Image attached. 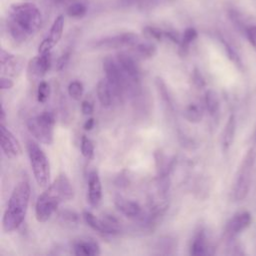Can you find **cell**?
<instances>
[{"label": "cell", "instance_id": "d4e9b609", "mask_svg": "<svg viewBox=\"0 0 256 256\" xmlns=\"http://www.w3.org/2000/svg\"><path fill=\"white\" fill-rule=\"evenodd\" d=\"M137 55L144 59L152 58L156 54V46L152 43H137L133 46Z\"/></svg>", "mask_w": 256, "mask_h": 256}, {"label": "cell", "instance_id": "83f0119b", "mask_svg": "<svg viewBox=\"0 0 256 256\" xmlns=\"http://www.w3.org/2000/svg\"><path fill=\"white\" fill-rule=\"evenodd\" d=\"M81 153L87 159H92L94 156L93 142L86 136H82L81 139Z\"/></svg>", "mask_w": 256, "mask_h": 256}, {"label": "cell", "instance_id": "30bf717a", "mask_svg": "<svg viewBox=\"0 0 256 256\" xmlns=\"http://www.w3.org/2000/svg\"><path fill=\"white\" fill-rule=\"evenodd\" d=\"M63 29H64V16L59 15L54 20L47 37L44 38L43 41L40 43L38 47V53L43 54V53L50 52L52 48L60 41L63 34Z\"/></svg>", "mask_w": 256, "mask_h": 256}, {"label": "cell", "instance_id": "7402d4cb", "mask_svg": "<svg viewBox=\"0 0 256 256\" xmlns=\"http://www.w3.org/2000/svg\"><path fill=\"white\" fill-rule=\"evenodd\" d=\"M197 36H198V33H197L195 28L188 27L184 31V33L182 35L181 42L179 44V54L181 56H186L187 55L190 44L197 38Z\"/></svg>", "mask_w": 256, "mask_h": 256}, {"label": "cell", "instance_id": "3957f363", "mask_svg": "<svg viewBox=\"0 0 256 256\" xmlns=\"http://www.w3.org/2000/svg\"><path fill=\"white\" fill-rule=\"evenodd\" d=\"M29 198L30 185L26 181L19 182L10 195L3 215L2 226L5 232H12L22 224L27 213Z\"/></svg>", "mask_w": 256, "mask_h": 256}, {"label": "cell", "instance_id": "4fadbf2b", "mask_svg": "<svg viewBox=\"0 0 256 256\" xmlns=\"http://www.w3.org/2000/svg\"><path fill=\"white\" fill-rule=\"evenodd\" d=\"M52 63L51 53H43L39 54V56H36L32 58L29 61L27 73L29 79H38L42 76H44L50 69Z\"/></svg>", "mask_w": 256, "mask_h": 256}, {"label": "cell", "instance_id": "7c38bea8", "mask_svg": "<svg viewBox=\"0 0 256 256\" xmlns=\"http://www.w3.org/2000/svg\"><path fill=\"white\" fill-rule=\"evenodd\" d=\"M0 145L4 154L9 158H15L19 156L22 153L20 142L14 136V134L2 123H0Z\"/></svg>", "mask_w": 256, "mask_h": 256}, {"label": "cell", "instance_id": "f546056e", "mask_svg": "<svg viewBox=\"0 0 256 256\" xmlns=\"http://www.w3.org/2000/svg\"><path fill=\"white\" fill-rule=\"evenodd\" d=\"M156 86H157V89L163 99V101L166 103V105L172 109L173 108V104H172V100H171V97H170V94L168 92V89L165 85V83L162 81V79H159L157 78L156 79Z\"/></svg>", "mask_w": 256, "mask_h": 256}, {"label": "cell", "instance_id": "9a60e30c", "mask_svg": "<svg viewBox=\"0 0 256 256\" xmlns=\"http://www.w3.org/2000/svg\"><path fill=\"white\" fill-rule=\"evenodd\" d=\"M88 202L92 207H98L102 200V185L98 172L93 170L88 175Z\"/></svg>", "mask_w": 256, "mask_h": 256}, {"label": "cell", "instance_id": "44dd1931", "mask_svg": "<svg viewBox=\"0 0 256 256\" xmlns=\"http://www.w3.org/2000/svg\"><path fill=\"white\" fill-rule=\"evenodd\" d=\"M235 129H236V119L233 114H231L228 118V121L225 125L223 134H222V149L224 152H226L233 140H234V135H235Z\"/></svg>", "mask_w": 256, "mask_h": 256}, {"label": "cell", "instance_id": "484cf974", "mask_svg": "<svg viewBox=\"0 0 256 256\" xmlns=\"http://www.w3.org/2000/svg\"><path fill=\"white\" fill-rule=\"evenodd\" d=\"M221 42L224 46V49L226 51V54L228 56V58L234 63L235 66H237L239 69H242L243 67V64H242V61H241V58L239 56V54L237 53V51L234 49V47L229 43L227 42L225 39H221Z\"/></svg>", "mask_w": 256, "mask_h": 256}, {"label": "cell", "instance_id": "f1b7e54d", "mask_svg": "<svg viewBox=\"0 0 256 256\" xmlns=\"http://www.w3.org/2000/svg\"><path fill=\"white\" fill-rule=\"evenodd\" d=\"M83 84L79 81H72L68 86V94L74 100H80L83 95Z\"/></svg>", "mask_w": 256, "mask_h": 256}, {"label": "cell", "instance_id": "8992f818", "mask_svg": "<svg viewBox=\"0 0 256 256\" xmlns=\"http://www.w3.org/2000/svg\"><path fill=\"white\" fill-rule=\"evenodd\" d=\"M27 151L34 178L39 186H46L50 180V165L47 156L34 141H29Z\"/></svg>", "mask_w": 256, "mask_h": 256}, {"label": "cell", "instance_id": "e575fe53", "mask_svg": "<svg viewBox=\"0 0 256 256\" xmlns=\"http://www.w3.org/2000/svg\"><path fill=\"white\" fill-rule=\"evenodd\" d=\"M244 33H245V36L248 39L249 43L251 44V46L256 51V25L247 26Z\"/></svg>", "mask_w": 256, "mask_h": 256}, {"label": "cell", "instance_id": "8d00e7d4", "mask_svg": "<svg viewBox=\"0 0 256 256\" xmlns=\"http://www.w3.org/2000/svg\"><path fill=\"white\" fill-rule=\"evenodd\" d=\"M69 59H70V52H65L63 53L57 60V70L58 71H62L63 69H65V67L67 66L68 62H69Z\"/></svg>", "mask_w": 256, "mask_h": 256}, {"label": "cell", "instance_id": "9c48e42d", "mask_svg": "<svg viewBox=\"0 0 256 256\" xmlns=\"http://www.w3.org/2000/svg\"><path fill=\"white\" fill-rule=\"evenodd\" d=\"M251 223V214L248 211H242L236 213L226 223L223 237L226 241L233 240L237 235L249 227Z\"/></svg>", "mask_w": 256, "mask_h": 256}, {"label": "cell", "instance_id": "ac0fdd59", "mask_svg": "<svg viewBox=\"0 0 256 256\" xmlns=\"http://www.w3.org/2000/svg\"><path fill=\"white\" fill-rule=\"evenodd\" d=\"M73 252L78 256H92L100 254V247L93 239H79L73 243Z\"/></svg>", "mask_w": 256, "mask_h": 256}, {"label": "cell", "instance_id": "f35d334b", "mask_svg": "<svg viewBox=\"0 0 256 256\" xmlns=\"http://www.w3.org/2000/svg\"><path fill=\"white\" fill-rule=\"evenodd\" d=\"M14 83L11 79H9L7 76H1L0 78V87L2 90H8L13 87Z\"/></svg>", "mask_w": 256, "mask_h": 256}, {"label": "cell", "instance_id": "74e56055", "mask_svg": "<svg viewBox=\"0 0 256 256\" xmlns=\"http://www.w3.org/2000/svg\"><path fill=\"white\" fill-rule=\"evenodd\" d=\"M192 79L194 84L198 87V88H202L205 86V80L202 76V74L199 72L198 69H194L193 74H192Z\"/></svg>", "mask_w": 256, "mask_h": 256}, {"label": "cell", "instance_id": "7a4b0ae2", "mask_svg": "<svg viewBox=\"0 0 256 256\" xmlns=\"http://www.w3.org/2000/svg\"><path fill=\"white\" fill-rule=\"evenodd\" d=\"M73 196L74 190L69 179L65 174H60L36 201L35 216L37 221L46 222L61 202L68 201Z\"/></svg>", "mask_w": 256, "mask_h": 256}, {"label": "cell", "instance_id": "d590c367", "mask_svg": "<svg viewBox=\"0 0 256 256\" xmlns=\"http://www.w3.org/2000/svg\"><path fill=\"white\" fill-rule=\"evenodd\" d=\"M164 38L170 40L171 42L175 44H180L182 37L179 35V33L175 30H164Z\"/></svg>", "mask_w": 256, "mask_h": 256}, {"label": "cell", "instance_id": "603a6c76", "mask_svg": "<svg viewBox=\"0 0 256 256\" xmlns=\"http://www.w3.org/2000/svg\"><path fill=\"white\" fill-rule=\"evenodd\" d=\"M204 103H205L206 110L211 116H215L218 113L220 102H219L218 95L214 90L206 91L205 97H204Z\"/></svg>", "mask_w": 256, "mask_h": 256}, {"label": "cell", "instance_id": "d6a6232c", "mask_svg": "<svg viewBox=\"0 0 256 256\" xmlns=\"http://www.w3.org/2000/svg\"><path fill=\"white\" fill-rule=\"evenodd\" d=\"M172 0H141L139 2V7L142 10H150L161 4L169 3Z\"/></svg>", "mask_w": 256, "mask_h": 256}, {"label": "cell", "instance_id": "52a82bcc", "mask_svg": "<svg viewBox=\"0 0 256 256\" xmlns=\"http://www.w3.org/2000/svg\"><path fill=\"white\" fill-rule=\"evenodd\" d=\"M54 124V114L50 111H45L40 115L28 119L27 128L31 135L39 142L51 145L53 143Z\"/></svg>", "mask_w": 256, "mask_h": 256}, {"label": "cell", "instance_id": "6da1fadb", "mask_svg": "<svg viewBox=\"0 0 256 256\" xmlns=\"http://www.w3.org/2000/svg\"><path fill=\"white\" fill-rule=\"evenodd\" d=\"M42 25V14L31 2L13 3L8 10L7 29L16 42H24Z\"/></svg>", "mask_w": 256, "mask_h": 256}, {"label": "cell", "instance_id": "277c9868", "mask_svg": "<svg viewBox=\"0 0 256 256\" xmlns=\"http://www.w3.org/2000/svg\"><path fill=\"white\" fill-rule=\"evenodd\" d=\"M103 70L106 75L113 94L118 99H121L127 90H135L138 85L133 84L125 75L118 62L111 57H106L103 61Z\"/></svg>", "mask_w": 256, "mask_h": 256}, {"label": "cell", "instance_id": "5bb4252c", "mask_svg": "<svg viewBox=\"0 0 256 256\" xmlns=\"http://www.w3.org/2000/svg\"><path fill=\"white\" fill-rule=\"evenodd\" d=\"M117 62L129 80L138 85L140 82V69L134 58L125 52H120L117 54Z\"/></svg>", "mask_w": 256, "mask_h": 256}, {"label": "cell", "instance_id": "2e32d148", "mask_svg": "<svg viewBox=\"0 0 256 256\" xmlns=\"http://www.w3.org/2000/svg\"><path fill=\"white\" fill-rule=\"evenodd\" d=\"M83 219L87 223L88 226H90L93 230L105 234V235H115L119 232L104 218L99 219L97 218L93 213L90 211H84L83 212Z\"/></svg>", "mask_w": 256, "mask_h": 256}, {"label": "cell", "instance_id": "8fae6325", "mask_svg": "<svg viewBox=\"0 0 256 256\" xmlns=\"http://www.w3.org/2000/svg\"><path fill=\"white\" fill-rule=\"evenodd\" d=\"M1 71L3 75L9 77H15L20 74L24 66V59L20 56H15L4 49L0 52Z\"/></svg>", "mask_w": 256, "mask_h": 256}, {"label": "cell", "instance_id": "ffe728a7", "mask_svg": "<svg viewBox=\"0 0 256 256\" xmlns=\"http://www.w3.org/2000/svg\"><path fill=\"white\" fill-rule=\"evenodd\" d=\"M96 92H97V96H98V99H99V102L101 103V105L103 107H109L112 103L114 94L111 89V86L109 85V83L106 79L100 80L97 83Z\"/></svg>", "mask_w": 256, "mask_h": 256}, {"label": "cell", "instance_id": "d6986e66", "mask_svg": "<svg viewBox=\"0 0 256 256\" xmlns=\"http://www.w3.org/2000/svg\"><path fill=\"white\" fill-rule=\"evenodd\" d=\"M210 246L207 241L206 233L203 229H200L197 231V233L194 235V238L190 245V254L194 256H200V255H207L211 252L209 251Z\"/></svg>", "mask_w": 256, "mask_h": 256}, {"label": "cell", "instance_id": "5b68a950", "mask_svg": "<svg viewBox=\"0 0 256 256\" xmlns=\"http://www.w3.org/2000/svg\"><path fill=\"white\" fill-rule=\"evenodd\" d=\"M254 159H255L254 149L250 148L242 160V163L236 175L235 183L233 185L232 193H233V198L236 201H241L245 199L246 196L248 195L250 185H251Z\"/></svg>", "mask_w": 256, "mask_h": 256}, {"label": "cell", "instance_id": "60d3db41", "mask_svg": "<svg viewBox=\"0 0 256 256\" xmlns=\"http://www.w3.org/2000/svg\"><path fill=\"white\" fill-rule=\"evenodd\" d=\"M94 123H95L94 119H93V118H89V119L86 120V122L84 123L83 128H84L86 131H90V130L94 127Z\"/></svg>", "mask_w": 256, "mask_h": 256}, {"label": "cell", "instance_id": "4316f807", "mask_svg": "<svg viewBox=\"0 0 256 256\" xmlns=\"http://www.w3.org/2000/svg\"><path fill=\"white\" fill-rule=\"evenodd\" d=\"M67 15L72 18H81L83 17L87 12V7L85 4L81 2H75L69 5V7L66 10Z\"/></svg>", "mask_w": 256, "mask_h": 256}, {"label": "cell", "instance_id": "1f68e13d", "mask_svg": "<svg viewBox=\"0 0 256 256\" xmlns=\"http://www.w3.org/2000/svg\"><path fill=\"white\" fill-rule=\"evenodd\" d=\"M50 96V86L46 81H42L38 85L37 89V100L40 103H44Z\"/></svg>", "mask_w": 256, "mask_h": 256}, {"label": "cell", "instance_id": "e0dca14e", "mask_svg": "<svg viewBox=\"0 0 256 256\" xmlns=\"http://www.w3.org/2000/svg\"><path fill=\"white\" fill-rule=\"evenodd\" d=\"M114 204L116 208L128 218H137L142 215L141 206L135 201L126 199L122 196H116Z\"/></svg>", "mask_w": 256, "mask_h": 256}, {"label": "cell", "instance_id": "7bdbcfd3", "mask_svg": "<svg viewBox=\"0 0 256 256\" xmlns=\"http://www.w3.org/2000/svg\"><path fill=\"white\" fill-rule=\"evenodd\" d=\"M65 0H53V2L55 3V4H61V3H63Z\"/></svg>", "mask_w": 256, "mask_h": 256}, {"label": "cell", "instance_id": "b9f144b4", "mask_svg": "<svg viewBox=\"0 0 256 256\" xmlns=\"http://www.w3.org/2000/svg\"><path fill=\"white\" fill-rule=\"evenodd\" d=\"M5 119H6L5 109H4L3 105H1V116H0V120H1V123H2V124H4V122H5Z\"/></svg>", "mask_w": 256, "mask_h": 256}, {"label": "cell", "instance_id": "836d02e7", "mask_svg": "<svg viewBox=\"0 0 256 256\" xmlns=\"http://www.w3.org/2000/svg\"><path fill=\"white\" fill-rule=\"evenodd\" d=\"M60 217L68 223H77L79 220V215L75 211H72L69 209H65L61 211Z\"/></svg>", "mask_w": 256, "mask_h": 256}, {"label": "cell", "instance_id": "ba28073f", "mask_svg": "<svg viewBox=\"0 0 256 256\" xmlns=\"http://www.w3.org/2000/svg\"><path fill=\"white\" fill-rule=\"evenodd\" d=\"M138 35L132 32H125L115 36L106 37L96 41L93 47L96 49H116L126 46H134L138 43Z\"/></svg>", "mask_w": 256, "mask_h": 256}, {"label": "cell", "instance_id": "ab89813d", "mask_svg": "<svg viewBox=\"0 0 256 256\" xmlns=\"http://www.w3.org/2000/svg\"><path fill=\"white\" fill-rule=\"evenodd\" d=\"M81 109H82V112H83L84 115H91L93 113L94 107H93V104L90 101L84 100L81 104Z\"/></svg>", "mask_w": 256, "mask_h": 256}, {"label": "cell", "instance_id": "cb8c5ba5", "mask_svg": "<svg viewBox=\"0 0 256 256\" xmlns=\"http://www.w3.org/2000/svg\"><path fill=\"white\" fill-rule=\"evenodd\" d=\"M185 118L191 123H198L203 118V108L199 104L192 103L184 111Z\"/></svg>", "mask_w": 256, "mask_h": 256}, {"label": "cell", "instance_id": "4dcf8cb0", "mask_svg": "<svg viewBox=\"0 0 256 256\" xmlns=\"http://www.w3.org/2000/svg\"><path fill=\"white\" fill-rule=\"evenodd\" d=\"M143 34L151 39H155L157 41H160L164 38V30L154 27V26H146L143 28Z\"/></svg>", "mask_w": 256, "mask_h": 256}]
</instances>
